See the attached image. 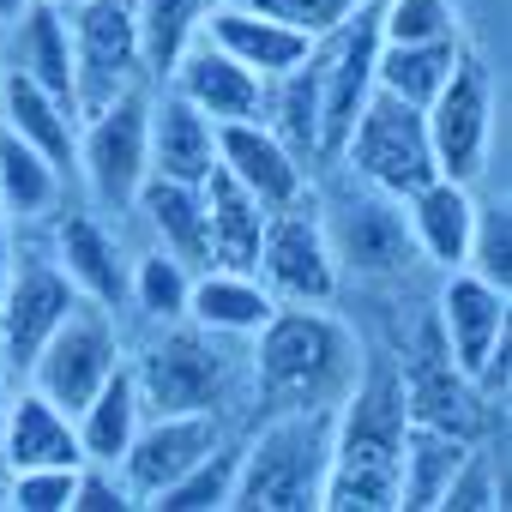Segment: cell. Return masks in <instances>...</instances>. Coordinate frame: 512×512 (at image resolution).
Segmentation results:
<instances>
[{
  "instance_id": "23",
  "label": "cell",
  "mask_w": 512,
  "mask_h": 512,
  "mask_svg": "<svg viewBox=\"0 0 512 512\" xmlns=\"http://www.w3.org/2000/svg\"><path fill=\"white\" fill-rule=\"evenodd\" d=\"M0 61L13 73H25L31 85H43L49 97L73 103V43H67V13L55 0H31V7L7 25V55Z\"/></svg>"
},
{
  "instance_id": "34",
  "label": "cell",
  "mask_w": 512,
  "mask_h": 512,
  "mask_svg": "<svg viewBox=\"0 0 512 512\" xmlns=\"http://www.w3.org/2000/svg\"><path fill=\"white\" fill-rule=\"evenodd\" d=\"M187 290H193V266H181L175 253L163 247H145L139 260L127 266V302L163 326V320H187Z\"/></svg>"
},
{
  "instance_id": "31",
  "label": "cell",
  "mask_w": 512,
  "mask_h": 512,
  "mask_svg": "<svg viewBox=\"0 0 512 512\" xmlns=\"http://www.w3.org/2000/svg\"><path fill=\"white\" fill-rule=\"evenodd\" d=\"M464 452H470L464 434L434 428V422H410L404 446H398V506H410V512L440 506V488L452 482V470H458Z\"/></svg>"
},
{
  "instance_id": "28",
  "label": "cell",
  "mask_w": 512,
  "mask_h": 512,
  "mask_svg": "<svg viewBox=\"0 0 512 512\" xmlns=\"http://www.w3.org/2000/svg\"><path fill=\"white\" fill-rule=\"evenodd\" d=\"M0 127L19 133L25 145H37L55 169H73V145H79V115L73 103L49 97L43 85H31L25 73L7 67V85H0Z\"/></svg>"
},
{
  "instance_id": "18",
  "label": "cell",
  "mask_w": 512,
  "mask_h": 512,
  "mask_svg": "<svg viewBox=\"0 0 512 512\" xmlns=\"http://www.w3.org/2000/svg\"><path fill=\"white\" fill-rule=\"evenodd\" d=\"M199 37L205 43H217L229 61H241L253 79H278L284 67H296L314 43L302 37V31H290V25H278L272 13H260V7H247V0H205V19H199Z\"/></svg>"
},
{
  "instance_id": "9",
  "label": "cell",
  "mask_w": 512,
  "mask_h": 512,
  "mask_svg": "<svg viewBox=\"0 0 512 512\" xmlns=\"http://www.w3.org/2000/svg\"><path fill=\"white\" fill-rule=\"evenodd\" d=\"M320 229L332 247V266L356 278H404L416 266V247L404 229V205L368 181H350L344 193L320 199Z\"/></svg>"
},
{
  "instance_id": "17",
  "label": "cell",
  "mask_w": 512,
  "mask_h": 512,
  "mask_svg": "<svg viewBox=\"0 0 512 512\" xmlns=\"http://www.w3.org/2000/svg\"><path fill=\"white\" fill-rule=\"evenodd\" d=\"M404 404H410V422H434V428H452V434H476L482 428V416H488V404H482V392L452 368V356H446V344H440V332H434V320L422 326V344H416V356H404Z\"/></svg>"
},
{
  "instance_id": "39",
  "label": "cell",
  "mask_w": 512,
  "mask_h": 512,
  "mask_svg": "<svg viewBox=\"0 0 512 512\" xmlns=\"http://www.w3.org/2000/svg\"><path fill=\"white\" fill-rule=\"evenodd\" d=\"M73 476H79V464H37V470H13L7 506H19V512H67V506H73Z\"/></svg>"
},
{
  "instance_id": "8",
  "label": "cell",
  "mask_w": 512,
  "mask_h": 512,
  "mask_svg": "<svg viewBox=\"0 0 512 512\" xmlns=\"http://www.w3.org/2000/svg\"><path fill=\"white\" fill-rule=\"evenodd\" d=\"M127 362V344H121V326H115V308L103 302H73L67 320L43 338V350L31 356L25 368V386H37L49 404H61L67 416Z\"/></svg>"
},
{
  "instance_id": "41",
  "label": "cell",
  "mask_w": 512,
  "mask_h": 512,
  "mask_svg": "<svg viewBox=\"0 0 512 512\" xmlns=\"http://www.w3.org/2000/svg\"><path fill=\"white\" fill-rule=\"evenodd\" d=\"M247 7H260V13H272L278 25H290V31H302L308 43L314 37H326V31H338L362 0H247Z\"/></svg>"
},
{
  "instance_id": "16",
  "label": "cell",
  "mask_w": 512,
  "mask_h": 512,
  "mask_svg": "<svg viewBox=\"0 0 512 512\" xmlns=\"http://www.w3.org/2000/svg\"><path fill=\"white\" fill-rule=\"evenodd\" d=\"M217 169L229 181H241L266 211H278V205L308 193V163L260 121H223L217 127Z\"/></svg>"
},
{
  "instance_id": "29",
  "label": "cell",
  "mask_w": 512,
  "mask_h": 512,
  "mask_svg": "<svg viewBox=\"0 0 512 512\" xmlns=\"http://www.w3.org/2000/svg\"><path fill=\"white\" fill-rule=\"evenodd\" d=\"M139 422H145V398H139V380H133L127 362L73 410L79 452H85L91 464H121V452H127V440L139 434Z\"/></svg>"
},
{
  "instance_id": "38",
  "label": "cell",
  "mask_w": 512,
  "mask_h": 512,
  "mask_svg": "<svg viewBox=\"0 0 512 512\" xmlns=\"http://www.w3.org/2000/svg\"><path fill=\"white\" fill-rule=\"evenodd\" d=\"M464 266L500 290H512V217L506 205H476V229H470V253Z\"/></svg>"
},
{
  "instance_id": "19",
  "label": "cell",
  "mask_w": 512,
  "mask_h": 512,
  "mask_svg": "<svg viewBox=\"0 0 512 512\" xmlns=\"http://www.w3.org/2000/svg\"><path fill=\"white\" fill-rule=\"evenodd\" d=\"M169 79V91L175 97H187L211 127H223V121H260V79H253L241 61H229L217 43H205V37H193L187 49H181V61L163 73Z\"/></svg>"
},
{
  "instance_id": "5",
  "label": "cell",
  "mask_w": 512,
  "mask_h": 512,
  "mask_svg": "<svg viewBox=\"0 0 512 512\" xmlns=\"http://www.w3.org/2000/svg\"><path fill=\"white\" fill-rule=\"evenodd\" d=\"M73 169H79L85 193L97 199V211H133L139 187L151 181V97H145V85H133L109 109L79 121Z\"/></svg>"
},
{
  "instance_id": "15",
  "label": "cell",
  "mask_w": 512,
  "mask_h": 512,
  "mask_svg": "<svg viewBox=\"0 0 512 512\" xmlns=\"http://www.w3.org/2000/svg\"><path fill=\"white\" fill-rule=\"evenodd\" d=\"M73 302H79V290L67 284V272L49 253H13V278H7V296H0V356H7V368L19 380H25L31 356L43 350V338L67 320Z\"/></svg>"
},
{
  "instance_id": "7",
  "label": "cell",
  "mask_w": 512,
  "mask_h": 512,
  "mask_svg": "<svg viewBox=\"0 0 512 512\" xmlns=\"http://www.w3.org/2000/svg\"><path fill=\"white\" fill-rule=\"evenodd\" d=\"M338 163H344L350 181H368V187H380L392 199H404V193H416L422 181L440 175L422 109H410V103H398L386 91H374L356 109V121H350V133L338 145Z\"/></svg>"
},
{
  "instance_id": "46",
  "label": "cell",
  "mask_w": 512,
  "mask_h": 512,
  "mask_svg": "<svg viewBox=\"0 0 512 512\" xmlns=\"http://www.w3.org/2000/svg\"><path fill=\"white\" fill-rule=\"evenodd\" d=\"M0 85H7V61H0Z\"/></svg>"
},
{
  "instance_id": "20",
  "label": "cell",
  "mask_w": 512,
  "mask_h": 512,
  "mask_svg": "<svg viewBox=\"0 0 512 512\" xmlns=\"http://www.w3.org/2000/svg\"><path fill=\"white\" fill-rule=\"evenodd\" d=\"M404 205V229H410V247L416 260H428L434 272H458L464 253H470V229H476V199L464 181H422L416 193L398 199Z\"/></svg>"
},
{
  "instance_id": "14",
  "label": "cell",
  "mask_w": 512,
  "mask_h": 512,
  "mask_svg": "<svg viewBox=\"0 0 512 512\" xmlns=\"http://www.w3.org/2000/svg\"><path fill=\"white\" fill-rule=\"evenodd\" d=\"M506 314H512V302H506L500 284L476 278L470 266L446 272V284H440V308H434V332H440L452 368H458L470 386L488 374L494 356H506Z\"/></svg>"
},
{
  "instance_id": "37",
  "label": "cell",
  "mask_w": 512,
  "mask_h": 512,
  "mask_svg": "<svg viewBox=\"0 0 512 512\" xmlns=\"http://www.w3.org/2000/svg\"><path fill=\"white\" fill-rule=\"evenodd\" d=\"M464 37L452 0H380V43H440Z\"/></svg>"
},
{
  "instance_id": "32",
  "label": "cell",
  "mask_w": 512,
  "mask_h": 512,
  "mask_svg": "<svg viewBox=\"0 0 512 512\" xmlns=\"http://www.w3.org/2000/svg\"><path fill=\"white\" fill-rule=\"evenodd\" d=\"M61 181H67V169H55L37 145L0 127V217L37 223V217L61 211Z\"/></svg>"
},
{
  "instance_id": "43",
  "label": "cell",
  "mask_w": 512,
  "mask_h": 512,
  "mask_svg": "<svg viewBox=\"0 0 512 512\" xmlns=\"http://www.w3.org/2000/svg\"><path fill=\"white\" fill-rule=\"evenodd\" d=\"M7 278H13V223L0 217V296H7Z\"/></svg>"
},
{
  "instance_id": "2",
  "label": "cell",
  "mask_w": 512,
  "mask_h": 512,
  "mask_svg": "<svg viewBox=\"0 0 512 512\" xmlns=\"http://www.w3.org/2000/svg\"><path fill=\"white\" fill-rule=\"evenodd\" d=\"M362 374L356 332L308 302H278L253 332V392L266 410H332Z\"/></svg>"
},
{
  "instance_id": "13",
  "label": "cell",
  "mask_w": 512,
  "mask_h": 512,
  "mask_svg": "<svg viewBox=\"0 0 512 512\" xmlns=\"http://www.w3.org/2000/svg\"><path fill=\"white\" fill-rule=\"evenodd\" d=\"M223 446V422L211 410H145L139 434L127 440L115 476L127 482L133 506H151L169 482H181L205 452Z\"/></svg>"
},
{
  "instance_id": "1",
  "label": "cell",
  "mask_w": 512,
  "mask_h": 512,
  "mask_svg": "<svg viewBox=\"0 0 512 512\" xmlns=\"http://www.w3.org/2000/svg\"><path fill=\"white\" fill-rule=\"evenodd\" d=\"M410 428L398 362H362L356 386L332 404V470L320 506L332 512H392L398 506V446Z\"/></svg>"
},
{
  "instance_id": "4",
  "label": "cell",
  "mask_w": 512,
  "mask_h": 512,
  "mask_svg": "<svg viewBox=\"0 0 512 512\" xmlns=\"http://www.w3.org/2000/svg\"><path fill=\"white\" fill-rule=\"evenodd\" d=\"M229 338L193 326V320H163L157 338L145 344L133 368L139 380V398L145 410H211L229 398V380H235V350H223Z\"/></svg>"
},
{
  "instance_id": "6",
  "label": "cell",
  "mask_w": 512,
  "mask_h": 512,
  "mask_svg": "<svg viewBox=\"0 0 512 512\" xmlns=\"http://www.w3.org/2000/svg\"><path fill=\"white\" fill-rule=\"evenodd\" d=\"M61 13H67V43H73V109L85 121L145 79L139 13L133 0H79V7H61Z\"/></svg>"
},
{
  "instance_id": "3",
  "label": "cell",
  "mask_w": 512,
  "mask_h": 512,
  "mask_svg": "<svg viewBox=\"0 0 512 512\" xmlns=\"http://www.w3.org/2000/svg\"><path fill=\"white\" fill-rule=\"evenodd\" d=\"M332 470V410H272L235 458L229 506L241 512H314Z\"/></svg>"
},
{
  "instance_id": "40",
  "label": "cell",
  "mask_w": 512,
  "mask_h": 512,
  "mask_svg": "<svg viewBox=\"0 0 512 512\" xmlns=\"http://www.w3.org/2000/svg\"><path fill=\"white\" fill-rule=\"evenodd\" d=\"M440 506H446V512H494V506H506L500 488H494V464H488V452L470 446V452L458 458L452 482L440 488Z\"/></svg>"
},
{
  "instance_id": "22",
  "label": "cell",
  "mask_w": 512,
  "mask_h": 512,
  "mask_svg": "<svg viewBox=\"0 0 512 512\" xmlns=\"http://www.w3.org/2000/svg\"><path fill=\"white\" fill-rule=\"evenodd\" d=\"M0 458H7V470L85 464L73 416H67L61 404H49L37 386H25V380H19V392L7 398V416H0Z\"/></svg>"
},
{
  "instance_id": "36",
  "label": "cell",
  "mask_w": 512,
  "mask_h": 512,
  "mask_svg": "<svg viewBox=\"0 0 512 512\" xmlns=\"http://www.w3.org/2000/svg\"><path fill=\"white\" fill-rule=\"evenodd\" d=\"M235 458H241V446H217V452H205L181 482H169L151 506L157 512H223L229 506V488H235Z\"/></svg>"
},
{
  "instance_id": "25",
  "label": "cell",
  "mask_w": 512,
  "mask_h": 512,
  "mask_svg": "<svg viewBox=\"0 0 512 512\" xmlns=\"http://www.w3.org/2000/svg\"><path fill=\"white\" fill-rule=\"evenodd\" d=\"M133 211H139V223H145L151 247L175 253V260H181V266H193V272H199V266H211V235H205V193H199V187L151 175V181L139 187Z\"/></svg>"
},
{
  "instance_id": "33",
  "label": "cell",
  "mask_w": 512,
  "mask_h": 512,
  "mask_svg": "<svg viewBox=\"0 0 512 512\" xmlns=\"http://www.w3.org/2000/svg\"><path fill=\"white\" fill-rule=\"evenodd\" d=\"M464 55V37H440V43H380V61H374V91L410 103V109H428L434 91L452 79Z\"/></svg>"
},
{
  "instance_id": "26",
  "label": "cell",
  "mask_w": 512,
  "mask_h": 512,
  "mask_svg": "<svg viewBox=\"0 0 512 512\" xmlns=\"http://www.w3.org/2000/svg\"><path fill=\"white\" fill-rule=\"evenodd\" d=\"M272 290L253 272H223V266H199L193 290H187V320L217 332V338H253L272 320Z\"/></svg>"
},
{
  "instance_id": "45",
  "label": "cell",
  "mask_w": 512,
  "mask_h": 512,
  "mask_svg": "<svg viewBox=\"0 0 512 512\" xmlns=\"http://www.w3.org/2000/svg\"><path fill=\"white\" fill-rule=\"evenodd\" d=\"M7 398H13V368H7V356H0V416H7Z\"/></svg>"
},
{
  "instance_id": "10",
  "label": "cell",
  "mask_w": 512,
  "mask_h": 512,
  "mask_svg": "<svg viewBox=\"0 0 512 512\" xmlns=\"http://www.w3.org/2000/svg\"><path fill=\"white\" fill-rule=\"evenodd\" d=\"M253 278L272 290V302H308V308H332L338 296V266L320 229V199L302 193L278 211H266V235H260V260Z\"/></svg>"
},
{
  "instance_id": "44",
  "label": "cell",
  "mask_w": 512,
  "mask_h": 512,
  "mask_svg": "<svg viewBox=\"0 0 512 512\" xmlns=\"http://www.w3.org/2000/svg\"><path fill=\"white\" fill-rule=\"evenodd\" d=\"M25 7H31V0H0V31H7V25L25 13Z\"/></svg>"
},
{
  "instance_id": "47",
  "label": "cell",
  "mask_w": 512,
  "mask_h": 512,
  "mask_svg": "<svg viewBox=\"0 0 512 512\" xmlns=\"http://www.w3.org/2000/svg\"><path fill=\"white\" fill-rule=\"evenodd\" d=\"M55 7H79V0H55Z\"/></svg>"
},
{
  "instance_id": "21",
  "label": "cell",
  "mask_w": 512,
  "mask_h": 512,
  "mask_svg": "<svg viewBox=\"0 0 512 512\" xmlns=\"http://www.w3.org/2000/svg\"><path fill=\"white\" fill-rule=\"evenodd\" d=\"M49 260L67 272V284L85 296V302H127V253L115 241V229L91 211H61L55 217V253Z\"/></svg>"
},
{
  "instance_id": "35",
  "label": "cell",
  "mask_w": 512,
  "mask_h": 512,
  "mask_svg": "<svg viewBox=\"0 0 512 512\" xmlns=\"http://www.w3.org/2000/svg\"><path fill=\"white\" fill-rule=\"evenodd\" d=\"M139 13V49H145V73L163 79L181 49L199 37V19H205V0H133Z\"/></svg>"
},
{
  "instance_id": "12",
  "label": "cell",
  "mask_w": 512,
  "mask_h": 512,
  "mask_svg": "<svg viewBox=\"0 0 512 512\" xmlns=\"http://www.w3.org/2000/svg\"><path fill=\"white\" fill-rule=\"evenodd\" d=\"M422 127H428V145H434V169L446 181L470 187L488 163V133H494V85H488V67L476 55H458L452 79L422 109Z\"/></svg>"
},
{
  "instance_id": "30",
  "label": "cell",
  "mask_w": 512,
  "mask_h": 512,
  "mask_svg": "<svg viewBox=\"0 0 512 512\" xmlns=\"http://www.w3.org/2000/svg\"><path fill=\"white\" fill-rule=\"evenodd\" d=\"M260 127H272L302 163L320 157V73H314V55H302L296 67H284L278 79H266V91H260Z\"/></svg>"
},
{
  "instance_id": "27",
  "label": "cell",
  "mask_w": 512,
  "mask_h": 512,
  "mask_svg": "<svg viewBox=\"0 0 512 512\" xmlns=\"http://www.w3.org/2000/svg\"><path fill=\"white\" fill-rule=\"evenodd\" d=\"M205 193V235H211V266L223 272H253L260 260V235H266V205L253 199L241 181H229L223 169H211L199 181Z\"/></svg>"
},
{
  "instance_id": "11",
  "label": "cell",
  "mask_w": 512,
  "mask_h": 512,
  "mask_svg": "<svg viewBox=\"0 0 512 512\" xmlns=\"http://www.w3.org/2000/svg\"><path fill=\"white\" fill-rule=\"evenodd\" d=\"M314 73H320V157H338L356 109L374 97V61H380V0H362V7L314 37Z\"/></svg>"
},
{
  "instance_id": "42",
  "label": "cell",
  "mask_w": 512,
  "mask_h": 512,
  "mask_svg": "<svg viewBox=\"0 0 512 512\" xmlns=\"http://www.w3.org/2000/svg\"><path fill=\"white\" fill-rule=\"evenodd\" d=\"M133 506V494H127V482L115 476V464H79V476H73V506L67 512H127Z\"/></svg>"
},
{
  "instance_id": "24",
  "label": "cell",
  "mask_w": 512,
  "mask_h": 512,
  "mask_svg": "<svg viewBox=\"0 0 512 512\" xmlns=\"http://www.w3.org/2000/svg\"><path fill=\"white\" fill-rule=\"evenodd\" d=\"M217 169V127L175 91L151 97V175L199 187Z\"/></svg>"
}]
</instances>
